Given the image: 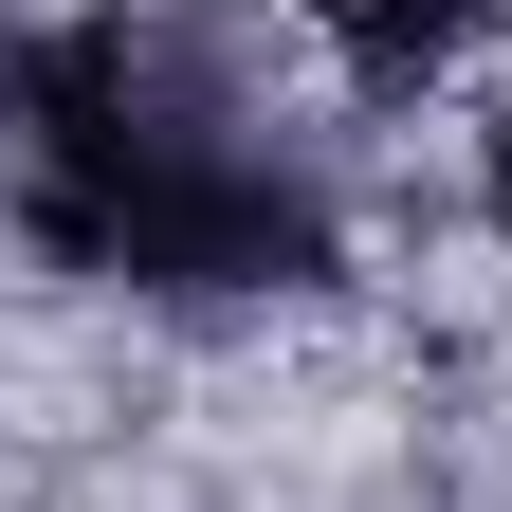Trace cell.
I'll use <instances>...</instances> for the list:
<instances>
[{"instance_id":"cell-1","label":"cell","mask_w":512,"mask_h":512,"mask_svg":"<svg viewBox=\"0 0 512 512\" xmlns=\"http://www.w3.org/2000/svg\"><path fill=\"white\" fill-rule=\"evenodd\" d=\"M0 202L128 311H293L348 275V147L202 0H92L0 110Z\"/></svg>"},{"instance_id":"cell-2","label":"cell","mask_w":512,"mask_h":512,"mask_svg":"<svg viewBox=\"0 0 512 512\" xmlns=\"http://www.w3.org/2000/svg\"><path fill=\"white\" fill-rule=\"evenodd\" d=\"M293 19L330 37L348 74H384V92H403V74H439V55L476 37V0H293Z\"/></svg>"},{"instance_id":"cell-3","label":"cell","mask_w":512,"mask_h":512,"mask_svg":"<svg viewBox=\"0 0 512 512\" xmlns=\"http://www.w3.org/2000/svg\"><path fill=\"white\" fill-rule=\"evenodd\" d=\"M476 220L512 238V92H494V128H476Z\"/></svg>"},{"instance_id":"cell-4","label":"cell","mask_w":512,"mask_h":512,"mask_svg":"<svg viewBox=\"0 0 512 512\" xmlns=\"http://www.w3.org/2000/svg\"><path fill=\"white\" fill-rule=\"evenodd\" d=\"M19 74H37V37H19V0H0V110H19Z\"/></svg>"}]
</instances>
